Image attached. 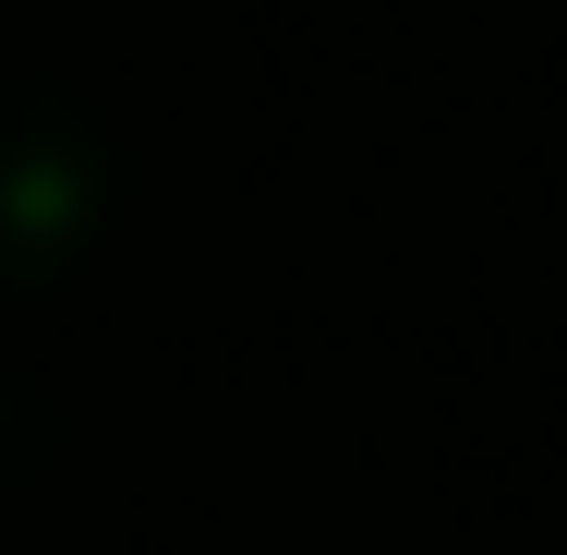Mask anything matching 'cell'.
Wrapping results in <instances>:
<instances>
[]
</instances>
